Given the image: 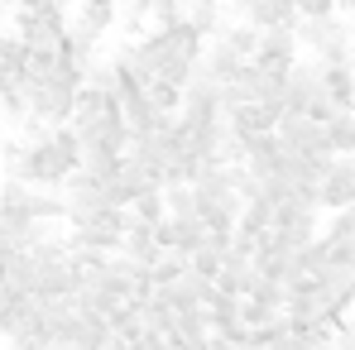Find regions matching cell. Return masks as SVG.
<instances>
[{
  "label": "cell",
  "mask_w": 355,
  "mask_h": 350,
  "mask_svg": "<svg viewBox=\"0 0 355 350\" xmlns=\"http://www.w3.org/2000/svg\"><path fill=\"white\" fill-rule=\"evenodd\" d=\"M49 5H58V0H15L10 10H49Z\"/></svg>",
  "instance_id": "cell-25"
},
{
  "label": "cell",
  "mask_w": 355,
  "mask_h": 350,
  "mask_svg": "<svg viewBox=\"0 0 355 350\" xmlns=\"http://www.w3.org/2000/svg\"><path fill=\"white\" fill-rule=\"evenodd\" d=\"M297 58H302V49H297V34H293V29H259V49H254V58H250V62L288 72Z\"/></svg>",
  "instance_id": "cell-9"
},
{
  "label": "cell",
  "mask_w": 355,
  "mask_h": 350,
  "mask_svg": "<svg viewBox=\"0 0 355 350\" xmlns=\"http://www.w3.org/2000/svg\"><path fill=\"white\" fill-rule=\"evenodd\" d=\"M327 144L331 154H355V111H336L327 120Z\"/></svg>",
  "instance_id": "cell-17"
},
{
  "label": "cell",
  "mask_w": 355,
  "mask_h": 350,
  "mask_svg": "<svg viewBox=\"0 0 355 350\" xmlns=\"http://www.w3.org/2000/svg\"><path fill=\"white\" fill-rule=\"evenodd\" d=\"M15 87H19V96H24V111H29V116H39L44 125H67L77 87H67L53 72H49V77H19Z\"/></svg>",
  "instance_id": "cell-3"
},
{
  "label": "cell",
  "mask_w": 355,
  "mask_h": 350,
  "mask_svg": "<svg viewBox=\"0 0 355 350\" xmlns=\"http://www.w3.org/2000/svg\"><path fill=\"white\" fill-rule=\"evenodd\" d=\"M322 87H327V96H331L336 111H355V72L351 67H322Z\"/></svg>",
  "instance_id": "cell-14"
},
{
  "label": "cell",
  "mask_w": 355,
  "mask_h": 350,
  "mask_svg": "<svg viewBox=\"0 0 355 350\" xmlns=\"http://www.w3.org/2000/svg\"><path fill=\"white\" fill-rule=\"evenodd\" d=\"M62 202H67V226H77V221H87V216H96L101 207H111L106 202V182L92 173H82V168H72V173L62 177Z\"/></svg>",
  "instance_id": "cell-6"
},
{
  "label": "cell",
  "mask_w": 355,
  "mask_h": 350,
  "mask_svg": "<svg viewBox=\"0 0 355 350\" xmlns=\"http://www.w3.org/2000/svg\"><path fill=\"white\" fill-rule=\"evenodd\" d=\"M10 34L24 39L29 49H58V39L67 34V10H62V5H49V10H15Z\"/></svg>",
  "instance_id": "cell-5"
},
{
  "label": "cell",
  "mask_w": 355,
  "mask_h": 350,
  "mask_svg": "<svg viewBox=\"0 0 355 350\" xmlns=\"http://www.w3.org/2000/svg\"><path fill=\"white\" fill-rule=\"evenodd\" d=\"M336 15H346V19H355V0H336Z\"/></svg>",
  "instance_id": "cell-26"
},
{
  "label": "cell",
  "mask_w": 355,
  "mask_h": 350,
  "mask_svg": "<svg viewBox=\"0 0 355 350\" xmlns=\"http://www.w3.org/2000/svg\"><path fill=\"white\" fill-rule=\"evenodd\" d=\"M0 283L10 292H19V297H29L34 283H39V259H34L29 250H15V254L0 264Z\"/></svg>",
  "instance_id": "cell-13"
},
{
  "label": "cell",
  "mask_w": 355,
  "mask_h": 350,
  "mask_svg": "<svg viewBox=\"0 0 355 350\" xmlns=\"http://www.w3.org/2000/svg\"><path fill=\"white\" fill-rule=\"evenodd\" d=\"M297 5V19H312V15H331L336 0H293Z\"/></svg>",
  "instance_id": "cell-23"
},
{
  "label": "cell",
  "mask_w": 355,
  "mask_h": 350,
  "mask_svg": "<svg viewBox=\"0 0 355 350\" xmlns=\"http://www.w3.org/2000/svg\"><path fill=\"white\" fill-rule=\"evenodd\" d=\"M120 254L125 259H135V264H144V269H154L168 250L159 245V231L154 226H144V221H130V231L120 235Z\"/></svg>",
  "instance_id": "cell-12"
},
{
  "label": "cell",
  "mask_w": 355,
  "mask_h": 350,
  "mask_svg": "<svg viewBox=\"0 0 355 350\" xmlns=\"http://www.w3.org/2000/svg\"><path fill=\"white\" fill-rule=\"evenodd\" d=\"M130 216H135V221H144V226H159V221L168 216V207H164V187L139 192V197L130 202Z\"/></svg>",
  "instance_id": "cell-18"
},
{
  "label": "cell",
  "mask_w": 355,
  "mask_h": 350,
  "mask_svg": "<svg viewBox=\"0 0 355 350\" xmlns=\"http://www.w3.org/2000/svg\"><path fill=\"white\" fill-rule=\"evenodd\" d=\"M284 312L279 307H264V302H254V297H240V326L245 331H259V326H274Z\"/></svg>",
  "instance_id": "cell-19"
},
{
  "label": "cell",
  "mask_w": 355,
  "mask_h": 350,
  "mask_svg": "<svg viewBox=\"0 0 355 350\" xmlns=\"http://www.w3.org/2000/svg\"><path fill=\"white\" fill-rule=\"evenodd\" d=\"M149 187H159V182H154V177H149L135 159H130V154H125V159H120V168L111 173V182H106V202H111V207H130V202H135L139 192H149Z\"/></svg>",
  "instance_id": "cell-10"
},
{
  "label": "cell",
  "mask_w": 355,
  "mask_h": 350,
  "mask_svg": "<svg viewBox=\"0 0 355 350\" xmlns=\"http://www.w3.org/2000/svg\"><path fill=\"white\" fill-rule=\"evenodd\" d=\"M297 49L322 67H351L355 58V24L346 15H312V19H297L293 24Z\"/></svg>",
  "instance_id": "cell-1"
},
{
  "label": "cell",
  "mask_w": 355,
  "mask_h": 350,
  "mask_svg": "<svg viewBox=\"0 0 355 350\" xmlns=\"http://www.w3.org/2000/svg\"><path fill=\"white\" fill-rule=\"evenodd\" d=\"M10 254H15V231H10V226L0 221V264H5Z\"/></svg>",
  "instance_id": "cell-24"
},
{
  "label": "cell",
  "mask_w": 355,
  "mask_h": 350,
  "mask_svg": "<svg viewBox=\"0 0 355 350\" xmlns=\"http://www.w3.org/2000/svg\"><path fill=\"white\" fill-rule=\"evenodd\" d=\"M164 207H168V216H197V192H192V182L164 187Z\"/></svg>",
  "instance_id": "cell-20"
},
{
  "label": "cell",
  "mask_w": 355,
  "mask_h": 350,
  "mask_svg": "<svg viewBox=\"0 0 355 350\" xmlns=\"http://www.w3.org/2000/svg\"><path fill=\"white\" fill-rule=\"evenodd\" d=\"M144 96L154 101V111H168V116H178V106H182V87L173 82H144Z\"/></svg>",
  "instance_id": "cell-21"
},
{
  "label": "cell",
  "mask_w": 355,
  "mask_h": 350,
  "mask_svg": "<svg viewBox=\"0 0 355 350\" xmlns=\"http://www.w3.org/2000/svg\"><path fill=\"white\" fill-rule=\"evenodd\" d=\"M159 297H164V307H168V312H197V307H202V302H197V288H192V274H178V279H168V283H159Z\"/></svg>",
  "instance_id": "cell-15"
},
{
  "label": "cell",
  "mask_w": 355,
  "mask_h": 350,
  "mask_svg": "<svg viewBox=\"0 0 355 350\" xmlns=\"http://www.w3.org/2000/svg\"><path fill=\"white\" fill-rule=\"evenodd\" d=\"M5 15H10V5H5V0H0V29H5Z\"/></svg>",
  "instance_id": "cell-27"
},
{
  "label": "cell",
  "mask_w": 355,
  "mask_h": 350,
  "mask_svg": "<svg viewBox=\"0 0 355 350\" xmlns=\"http://www.w3.org/2000/svg\"><path fill=\"white\" fill-rule=\"evenodd\" d=\"M77 168V159L53 144V134L49 139H39V144H24V154H19V164L10 168L5 177H19V182H29V187H53L58 192L62 177Z\"/></svg>",
  "instance_id": "cell-2"
},
{
  "label": "cell",
  "mask_w": 355,
  "mask_h": 350,
  "mask_svg": "<svg viewBox=\"0 0 355 350\" xmlns=\"http://www.w3.org/2000/svg\"><path fill=\"white\" fill-rule=\"evenodd\" d=\"M120 149H106V144H82V173H92V177H101V182H111V173L120 168Z\"/></svg>",
  "instance_id": "cell-16"
},
{
  "label": "cell",
  "mask_w": 355,
  "mask_h": 350,
  "mask_svg": "<svg viewBox=\"0 0 355 350\" xmlns=\"http://www.w3.org/2000/svg\"><path fill=\"white\" fill-rule=\"evenodd\" d=\"M58 5H62V10H72V5H77V0H58Z\"/></svg>",
  "instance_id": "cell-28"
},
{
  "label": "cell",
  "mask_w": 355,
  "mask_h": 350,
  "mask_svg": "<svg viewBox=\"0 0 355 350\" xmlns=\"http://www.w3.org/2000/svg\"><path fill=\"white\" fill-rule=\"evenodd\" d=\"M317 207H322V211H346V207H355L351 154H336V159H331V168L322 173V182H317Z\"/></svg>",
  "instance_id": "cell-8"
},
{
  "label": "cell",
  "mask_w": 355,
  "mask_h": 350,
  "mask_svg": "<svg viewBox=\"0 0 355 350\" xmlns=\"http://www.w3.org/2000/svg\"><path fill=\"white\" fill-rule=\"evenodd\" d=\"M245 297H254V302H264V307H279V312H284V283H274V279H254V288L245 292Z\"/></svg>",
  "instance_id": "cell-22"
},
{
  "label": "cell",
  "mask_w": 355,
  "mask_h": 350,
  "mask_svg": "<svg viewBox=\"0 0 355 350\" xmlns=\"http://www.w3.org/2000/svg\"><path fill=\"white\" fill-rule=\"evenodd\" d=\"M279 106H264V101H245V106H231L226 111V120H231V130L240 134V144L245 139H254V134H269L274 125H279Z\"/></svg>",
  "instance_id": "cell-11"
},
{
  "label": "cell",
  "mask_w": 355,
  "mask_h": 350,
  "mask_svg": "<svg viewBox=\"0 0 355 350\" xmlns=\"http://www.w3.org/2000/svg\"><path fill=\"white\" fill-rule=\"evenodd\" d=\"M116 24H120V0H77L67 10V29L87 44H101Z\"/></svg>",
  "instance_id": "cell-7"
},
{
  "label": "cell",
  "mask_w": 355,
  "mask_h": 350,
  "mask_svg": "<svg viewBox=\"0 0 355 350\" xmlns=\"http://www.w3.org/2000/svg\"><path fill=\"white\" fill-rule=\"evenodd\" d=\"M274 134H279V144L288 149V154H307V159H336L331 154V144H327V125L312 116H293V111H284L279 125H274Z\"/></svg>",
  "instance_id": "cell-4"
}]
</instances>
